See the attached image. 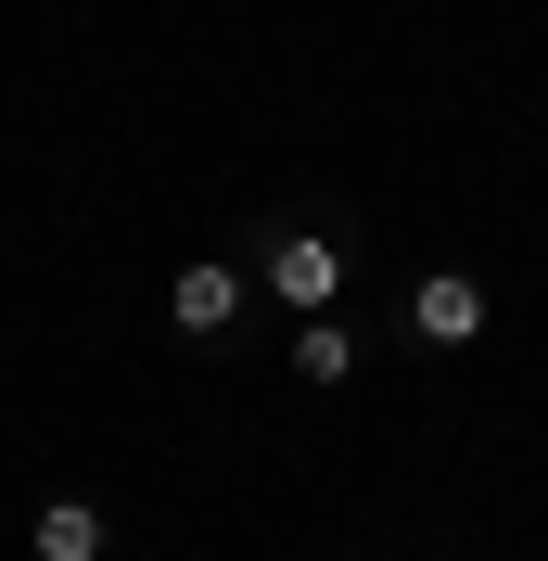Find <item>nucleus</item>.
I'll list each match as a JSON object with an SVG mask.
<instances>
[{"label":"nucleus","mask_w":548,"mask_h":561,"mask_svg":"<svg viewBox=\"0 0 548 561\" xmlns=\"http://www.w3.org/2000/svg\"><path fill=\"white\" fill-rule=\"evenodd\" d=\"M242 280H255L281 319H332L344 307V230L332 217H255V230H242Z\"/></svg>","instance_id":"obj_1"},{"label":"nucleus","mask_w":548,"mask_h":561,"mask_svg":"<svg viewBox=\"0 0 548 561\" xmlns=\"http://www.w3.org/2000/svg\"><path fill=\"white\" fill-rule=\"evenodd\" d=\"M396 332H409L421 357H459V345L484 332V280H472V268H421L409 294H396Z\"/></svg>","instance_id":"obj_2"},{"label":"nucleus","mask_w":548,"mask_h":561,"mask_svg":"<svg viewBox=\"0 0 548 561\" xmlns=\"http://www.w3.org/2000/svg\"><path fill=\"white\" fill-rule=\"evenodd\" d=\"M242 255H192V268L167 280V319H179V345H230V319H242Z\"/></svg>","instance_id":"obj_3"},{"label":"nucleus","mask_w":548,"mask_h":561,"mask_svg":"<svg viewBox=\"0 0 548 561\" xmlns=\"http://www.w3.org/2000/svg\"><path fill=\"white\" fill-rule=\"evenodd\" d=\"M357 357H370V332H357V319H294V383H319V396H332V383H357Z\"/></svg>","instance_id":"obj_4"},{"label":"nucleus","mask_w":548,"mask_h":561,"mask_svg":"<svg viewBox=\"0 0 548 561\" xmlns=\"http://www.w3.org/2000/svg\"><path fill=\"white\" fill-rule=\"evenodd\" d=\"M26 549H38V561H103V549H115V524L90 511V497H52V511L26 524Z\"/></svg>","instance_id":"obj_5"}]
</instances>
